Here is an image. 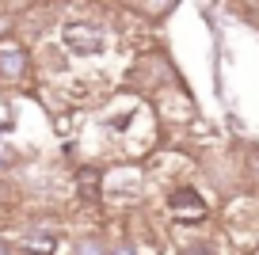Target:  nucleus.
Returning a JSON list of instances; mask_svg holds the SVG:
<instances>
[{
	"label": "nucleus",
	"mask_w": 259,
	"mask_h": 255,
	"mask_svg": "<svg viewBox=\"0 0 259 255\" xmlns=\"http://www.w3.org/2000/svg\"><path fill=\"white\" fill-rule=\"evenodd\" d=\"M65 46L73 50V54H80V57H88V54H99V46H103V38H99V31L96 27H84V23H69L65 27Z\"/></svg>",
	"instance_id": "1"
},
{
	"label": "nucleus",
	"mask_w": 259,
	"mask_h": 255,
	"mask_svg": "<svg viewBox=\"0 0 259 255\" xmlns=\"http://www.w3.org/2000/svg\"><path fill=\"white\" fill-rule=\"evenodd\" d=\"M168 202H171V209H176V214H191L187 221H202V217H206V202L198 198L191 187H179V191H171Z\"/></svg>",
	"instance_id": "2"
},
{
	"label": "nucleus",
	"mask_w": 259,
	"mask_h": 255,
	"mask_svg": "<svg viewBox=\"0 0 259 255\" xmlns=\"http://www.w3.org/2000/svg\"><path fill=\"white\" fill-rule=\"evenodd\" d=\"M0 69L8 72V76H19V72H23V50L19 46H0Z\"/></svg>",
	"instance_id": "3"
},
{
	"label": "nucleus",
	"mask_w": 259,
	"mask_h": 255,
	"mask_svg": "<svg viewBox=\"0 0 259 255\" xmlns=\"http://www.w3.org/2000/svg\"><path fill=\"white\" fill-rule=\"evenodd\" d=\"M31 255H50V236H38V240H31Z\"/></svg>",
	"instance_id": "4"
},
{
	"label": "nucleus",
	"mask_w": 259,
	"mask_h": 255,
	"mask_svg": "<svg viewBox=\"0 0 259 255\" xmlns=\"http://www.w3.org/2000/svg\"><path fill=\"white\" fill-rule=\"evenodd\" d=\"M183 255H213V247H206V244H198V247H187Z\"/></svg>",
	"instance_id": "5"
},
{
	"label": "nucleus",
	"mask_w": 259,
	"mask_h": 255,
	"mask_svg": "<svg viewBox=\"0 0 259 255\" xmlns=\"http://www.w3.org/2000/svg\"><path fill=\"white\" fill-rule=\"evenodd\" d=\"M80 255H99V251H92V244H84V251Z\"/></svg>",
	"instance_id": "6"
},
{
	"label": "nucleus",
	"mask_w": 259,
	"mask_h": 255,
	"mask_svg": "<svg viewBox=\"0 0 259 255\" xmlns=\"http://www.w3.org/2000/svg\"><path fill=\"white\" fill-rule=\"evenodd\" d=\"M0 255H8V251H4V247H0Z\"/></svg>",
	"instance_id": "7"
},
{
	"label": "nucleus",
	"mask_w": 259,
	"mask_h": 255,
	"mask_svg": "<svg viewBox=\"0 0 259 255\" xmlns=\"http://www.w3.org/2000/svg\"><path fill=\"white\" fill-rule=\"evenodd\" d=\"M118 255H130V251H118Z\"/></svg>",
	"instance_id": "8"
}]
</instances>
